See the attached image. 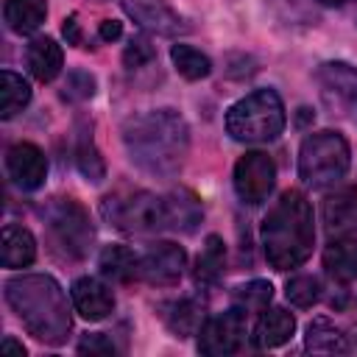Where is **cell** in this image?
Listing matches in <instances>:
<instances>
[{
    "instance_id": "cell-22",
    "label": "cell",
    "mask_w": 357,
    "mask_h": 357,
    "mask_svg": "<svg viewBox=\"0 0 357 357\" xmlns=\"http://www.w3.org/2000/svg\"><path fill=\"white\" fill-rule=\"evenodd\" d=\"M47 17V0H6L3 20L14 33H33Z\"/></svg>"
},
{
    "instance_id": "cell-15",
    "label": "cell",
    "mask_w": 357,
    "mask_h": 357,
    "mask_svg": "<svg viewBox=\"0 0 357 357\" xmlns=\"http://www.w3.org/2000/svg\"><path fill=\"white\" fill-rule=\"evenodd\" d=\"M28 70L36 81L42 84H50L61 67H64V53H61V45L53 39V36H36L31 45H28Z\"/></svg>"
},
{
    "instance_id": "cell-4",
    "label": "cell",
    "mask_w": 357,
    "mask_h": 357,
    "mask_svg": "<svg viewBox=\"0 0 357 357\" xmlns=\"http://www.w3.org/2000/svg\"><path fill=\"white\" fill-rule=\"evenodd\" d=\"M287 112L273 89H254L226 112V131L237 142H271L284 131Z\"/></svg>"
},
{
    "instance_id": "cell-18",
    "label": "cell",
    "mask_w": 357,
    "mask_h": 357,
    "mask_svg": "<svg viewBox=\"0 0 357 357\" xmlns=\"http://www.w3.org/2000/svg\"><path fill=\"white\" fill-rule=\"evenodd\" d=\"M318 81L324 86L326 98H335V103L346 106L351 95L357 92V70L346 61H326L318 67Z\"/></svg>"
},
{
    "instance_id": "cell-26",
    "label": "cell",
    "mask_w": 357,
    "mask_h": 357,
    "mask_svg": "<svg viewBox=\"0 0 357 357\" xmlns=\"http://www.w3.org/2000/svg\"><path fill=\"white\" fill-rule=\"evenodd\" d=\"M31 103V84L14 70L0 73V117L11 120Z\"/></svg>"
},
{
    "instance_id": "cell-37",
    "label": "cell",
    "mask_w": 357,
    "mask_h": 357,
    "mask_svg": "<svg viewBox=\"0 0 357 357\" xmlns=\"http://www.w3.org/2000/svg\"><path fill=\"white\" fill-rule=\"evenodd\" d=\"M346 109H349V112H351V117H354V120H357V92H354V95H351V100H349V103H346Z\"/></svg>"
},
{
    "instance_id": "cell-24",
    "label": "cell",
    "mask_w": 357,
    "mask_h": 357,
    "mask_svg": "<svg viewBox=\"0 0 357 357\" xmlns=\"http://www.w3.org/2000/svg\"><path fill=\"white\" fill-rule=\"evenodd\" d=\"M165 198H167V212H170V229L173 231H192L201 223L204 209H201V201L195 198V192L173 190Z\"/></svg>"
},
{
    "instance_id": "cell-25",
    "label": "cell",
    "mask_w": 357,
    "mask_h": 357,
    "mask_svg": "<svg viewBox=\"0 0 357 357\" xmlns=\"http://www.w3.org/2000/svg\"><path fill=\"white\" fill-rule=\"evenodd\" d=\"M223 268H226V243H223V237L209 234L204 240V248H201L198 259H195L192 276H195L198 284H215L223 276Z\"/></svg>"
},
{
    "instance_id": "cell-12",
    "label": "cell",
    "mask_w": 357,
    "mask_h": 357,
    "mask_svg": "<svg viewBox=\"0 0 357 357\" xmlns=\"http://www.w3.org/2000/svg\"><path fill=\"white\" fill-rule=\"evenodd\" d=\"M123 11L148 33H159V36H176L178 31H184V20L173 11V6L167 0H120Z\"/></svg>"
},
{
    "instance_id": "cell-28",
    "label": "cell",
    "mask_w": 357,
    "mask_h": 357,
    "mask_svg": "<svg viewBox=\"0 0 357 357\" xmlns=\"http://www.w3.org/2000/svg\"><path fill=\"white\" fill-rule=\"evenodd\" d=\"M75 165H78V170H81V176L86 181H103L106 178V162H103V156H100V151H98V145H95L89 131H81V137H78Z\"/></svg>"
},
{
    "instance_id": "cell-3",
    "label": "cell",
    "mask_w": 357,
    "mask_h": 357,
    "mask_svg": "<svg viewBox=\"0 0 357 357\" xmlns=\"http://www.w3.org/2000/svg\"><path fill=\"white\" fill-rule=\"evenodd\" d=\"M6 301L22 326L42 343L61 346L70 337L73 318L61 284L47 273H22L6 282Z\"/></svg>"
},
{
    "instance_id": "cell-11",
    "label": "cell",
    "mask_w": 357,
    "mask_h": 357,
    "mask_svg": "<svg viewBox=\"0 0 357 357\" xmlns=\"http://www.w3.org/2000/svg\"><path fill=\"white\" fill-rule=\"evenodd\" d=\"M6 170H8V178L20 190L33 192L47 178V156L33 142H14L6 151Z\"/></svg>"
},
{
    "instance_id": "cell-27",
    "label": "cell",
    "mask_w": 357,
    "mask_h": 357,
    "mask_svg": "<svg viewBox=\"0 0 357 357\" xmlns=\"http://www.w3.org/2000/svg\"><path fill=\"white\" fill-rule=\"evenodd\" d=\"M170 61H173V67L178 70V75L187 78V81H201V78H206V75L212 73L209 56L201 53V50L192 47V45H184V42H176V45L170 47Z\"/></svg>"
},
{
    "instance_id": "cell-10",
    "label": "cell",
    "mask_w": 357,
    "mask_h": 357,
    "mask_svg": "<svg viewBox=\"0 0 357 357\" xmlns=\"http://www.w3.org/2000/svg\"><path fill=\"white\" fill-rule=\"evenodd\" d=\"M184 268H187L184 248L170 243V240H162V243H153L148 251L139 254L137 279L156 284V287H173L184 276Z\"/></svg>"
},
{
    "instance_id": "cell-35",
    "label": "cell",
    "mask_w": 357,
    "mask_h": 357,
    "mask_svg": "<svg viewBox=\"0 0 357 357\" xmlns=\"http://www.w3.org/2000/svg\"><path fill=\"white\" fill-rule=\"evenodd\" d=\"M98 36H100L103 42L120 39V36H123V22H117V20H103V22L98 25Z\"/></svg>"
},
{
    "instance_id": "cell-29",
    "label": "cell",
    "mask_w": 357,
    "mask_h": 357,
    "mask_svg": "<svg viewBox=\"0 0 357 357\" xmlns=\"http://www.w3.org/2000/svg\"><path fill=\"white\" fill-rule=\"evenodd\" d=\"M284 296H287V301H290L293 307L307 310V307L318 304V298H321V282H318V276L296 273V276L287 279V284H284Z\"/></svg>"
},
{
    "instance_id": "cell-34",
    "label": "cell",
    "mask_w": 357,
    "mask_h": 357,
    "mask_svg": "<svg viewBox=\"0 0 357 357\" xmlns=\"http://www.w3.org/2000/svg\"><path fill=\"white\" fill-rule=\"evenodd\" d=\"M61 33L67 39V45H84V33H81V25H78V14H70L61 25Z\"/></svg>"
},
{
    "instance_id": "cell-8",
    "label": "cell",
    "mask_w": 357,
    "mask_h": 357,
    "mask_svg": "<svg viewBox=\"0 0 357 357\" xmlns=\"http://www.w3.org/2000/svg\"><path fill=\"white\" fill-rule=\"evenodd\" d=\"M234 192L243 204L248 206H259L268 201V195L276 187V165L265 151H245L237 165H234V176H231Z\"/></svg>"
},
{
    "instance_id": "cell-19",
    "label": "cell",
    "mask_w": 357,
    "mask_h": 357,
    "mask_svg": "<svg viewBox=\"0 0 357 357\" xmlns=\"http://www.w3.org/2000/svg\"><path fill=\"white\" fill-rule=\"evenodd\" d=\"M36 259V237L17 223H6L3 226V265L17 271V268H28Z\"/></svg>"
},
{
    "instance_id": "cell-38",
    "label": "cell",
    "mask_w": 357,
    "mask_h": 357,
    "mask_svg": "<svg viewBox=\"0 0 357 357\" xmlns=\"http://www.w3.org/2000/svg\"><path fill=\"white\" fill-rule=\"evenodd\" d=\"M321 3H326V6H343V3H349V0H321Z\"/></svg>"
},
{
    "instance_id": "cell-33",
    "label": "cell",
    "mask_w": 357,
    "mask_h": 357,
    "mask_svg": "<svg viewBox=\"0 0 357 357\" xmlns=\"http://www.w3.org/2000/svg\"><path fill=\"white\" fill-rule=\"evenodd\" d=\"M78 351L81 354H114V343L103 335V332H95V335H86L81 343H78Z\"/></svg>"
},
{
    "instance_id": "cell-13",
    "label": "cell",
    "mask_w": 357,
    "mask_h": 357,
    "mask_svg": "<svg viewBox=\"0 0 357 357\" xmlns=\"http://www.w3.org/2000/svg\"><path fill=\"white\" fill-rule=\"evenodd\" d=\"M70 298L73 307L81 318L86 321H103L112 310H114V293L106 282L95 279V276H81L73 282L70 287Z\"/></svg>"
},
{
    "instance_id": "cell-6",
    "label": "cell",
    "mask_w": 357,
    "mask_h": 357,
    "mask_svg": "<svg viewBox=\"0 0 357 357\" xmlns=\"http://www.w3.org/2000/svg\"><path fill=\"white\" fill-rule=\"evenodd\" d=\"M100 215L109 226L126 234H153L159 229H170L167 198L148 190L112 192L100 201Z\"/></svg>"
},
{
    "instance_id": "cell-16",
    "label": "cell",
    "mask_w": 357,
    "mask_h": 357,
    "mask_svg": "<svg viewBox=\"0 0 357 357\" xmlns=\"http://www.w3.org/2000/svg\"><path fill=\"white\" fill-rule=\"evenodd\" d=\"M162 321H165V326H167L176 337L198 335V329H201L204 321H206L204 304H201L198 298H173V301L162 304Z\"/></svg>"
},
{
    "instance_id": "cell-32",
    "label": "cell",
    "mask_w": 357,
    "mask_h": 357,
    "mask_svg": "<svg viewBox=\"0 0 357 357\" xmlns=\"http://www.w3.org/2000/svg\"><path fill=\"white\" fill-rule=\"evenodd\" d=\"M153 56H156V50L148 45V39L137 36V39L128 42V47H126V53H123V61H126V67H142V64H148Z\"/></svg>"
},
{
    "instance_id": "cell-17",
    "label": "cell",
    "mask_w": 357,
    "mask_h": 357,
    "mask_svg": "<svg viewBox=\"0 0 357 357\" xmlns=\"http://www.w3.org/2000/svg\"><path fill=\"white\" fill-rule=\"evenodd\" d=\"M324 268L340 284L354 282L357 279V240L354 237H335L324 248Z\"/></svg>"
},
{
    "instance_id": "cell-31",
    "label": "cell",
    "mask_w": 357,
    "mask_h": 357,
    "mask_svg": "<svg viewBox=\"0 0 357 357\" xmlns=\"http://www.w3.org/2000/svg\"><path fill=\"white\" fill-rule=\"evenodd\" d=\"M92 95H95V78L84 70H73L67 75V84H64V98L84 100V98H92Z\"/></svg>"
},
{
    "instance_id": "cell-14",
    "label": "cell",
    "mask_w": 357,
    "mask_h": 357,
    "mask_svg": "<svg viewBox=\"0 0 357 357\" xmlns=\"http://www.w3.org/2000/svg\"><path fill=\"white\" fill-rule=\"evenodd\" d=\"M293 332H296L293 312H287L284 307H265V310H259L251 340L257 349H276V346L287 343L293 337Z\"/></svg>"
},
{
    "instance_id": "cell-20",
    "label": "cell",
    "mask_w": 357,
    "mask_h": 357,
    "mask_svg": "<svg viewBox=\"0 0 357 357\" xmlns=\"http://www.w3.org/2000/svg\"><path fill=\"white\" fill-rule=\"evenodd\" d=\"M304 349L312 354H346L349 340L340 326H335L329 318H312L307 324L304 335Z\"/></svg>"
},
{
    "instance_id": "cell-9",
    "label": "cell",
    "mask_w": 357,
    "mask_h": 357,
    "mask_svg": "<svg viewBox=\"0 0 357 357\" xmlns=\"http://www.w3.org/2000/svg\"><path fill=\"white\" fill-rule=\"evenodd\" d=\"M245 310L243 307H231L226 312H218L212 318L204 321V326L198 329V349L209 357H223V354H234L243 349L245 343Z\"/></svg>"
},
{
    "instance_id": "cell-2",
    "label": "cell",
    "mask_w": 357,
    "mask_h": 357,
    "mask_svg": "<svg viewBox=\"0 0 357 357\" xmlns=\"http://www.w3.org/2000/svg\"><path fill=\"white\" fill-rule=\"evenodd\" d=\"M259 243L273 271H293L307 262L315 245V218L304 192L287 190L279 195L262 218Z\"/></svg>"
},
{
    "instance_id": "cell-1",
    "label": "cell",
    "mask_w": 357,
    "mask_h": 357,
    "mask_svg": "<svg viewBox=\"0 0 357 357\" xmlns=\"http://www.w3.org/2000/svg\"><path fill=\"white\" fill-rule=\"evenodd\" d=\"M123 145L142 173L173 178L190 153V126L173 109H151L126 120Z\"/></svg>"
},
{
    "instance_id": "cell-30",
    "label": "cell",
    "mask_w": 357,
    "mask_h": 357,
    "mask_svg": "<svg viewBox=\"0 0 357 357\" xmlns=\"http://www.w3.org/2000/svg\"><path fill=\"white\" fill-rule=\"evenodd\" d=\"M273 298V287L265 279H251L234 290V304L243 310H265Z\"/></svg>"
},
{
    "instance_id": "cell-7",
    "label": "cell",
    "mask_w": 357,
    "mask_h": 357,
    "mask_svg": "<svg viewBox=\"0 0 357 357\" xmlns=\"http://www.w3.org/2000/svg\"><path fill=\"white\" fill-rule=\"evenodd\" d=\"M42 218L50 229V240L70 259H84L92 248L95 229L86 209L75 198H50L42 209Z\"/></svg>"
},
{
    "instance_id": "cell-21",
    "label": "cell",
    "mask_w": 357,
    "mask_h": 357,
    "mask_svg": "<svg viewBox=\"0 0 357 357\" xmlns=\"http://www.w3.org/2000/svg\"><path fill=\"white\" fill-rule=\"evenodd\" d=\"M324 223L329 231L346 234L357 229V190H340L324 198Z\"/></svg>"
},
{
    "instance_id": "cell-5",
    "label": "cell",
    "mask_w": 357,
    "mask_h": 357,
    "mask_svg": "<svg viewBox=\"0 0 357 357\" xmlns=\"http://www.w3.org/2000/svg\"><path fill=\"white\" fill-rule=\"evenodd\" d=\"M349 165H351V148L346 137L337 131L329 128L315 131L304 137L298 148V178L312 190L335 187L349 173Z\"/></svg>"
},
{
    "instance_id": "cell-36",
    "label": "cell",
    "mask_w": 357,
    "mask_h": 357,
    "mask_svg": "<svg viewBox=\"0 0 357 357\" xmlns=\"http://www.w3.org/2000/svg\"><path fill=\"white\" fill-rule=\"evenodd\" d=\"M0 354H20V357H25V346L17 343L14 337H3V343H0Z\"/></svg>"
},
{
    "instance_id": "cell-23",
    "label": "cell",
    "mask_w": 357,
    "mask_h": 357,
    "mask_svg": "<svg viewBox=\"0 0 357 357\" xmlns=\"http://www.w3.org/2000/svg\"><path fill=\"white\" fill-rule=\"evenodd\" d=\"M98 268L112 282H134L139 271V254L128 245H106L98 257Z\"/></svg>"
}]
</instances>
